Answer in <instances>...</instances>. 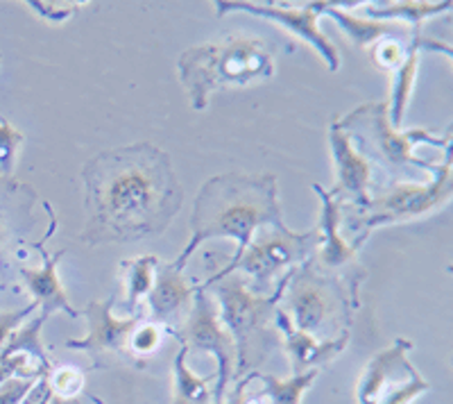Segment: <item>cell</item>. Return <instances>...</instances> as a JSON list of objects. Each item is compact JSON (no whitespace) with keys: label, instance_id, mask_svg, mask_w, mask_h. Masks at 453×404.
Listing matches in <instances>:
<instances>
[{"label":"cell","instance_id":"6da1fadb","mask_svg":"<svg viewBox=\"0 0 453 404\" xmlns=\"http://www.w3.org/2000/svg\"><path fill=\"white\" fill-rule=\"evenodd\" d=\"M87 245L129 244L168 229L184 191L170 157L152 144L103 151L84 164Z\"/></svg>","mask_w":453,"mask_h":404},{"label":"cell","instance_id":"7a4b0ae2","mask_svg":"<svg viewBox=\"0 0 453 404\" xmlns=\"http://www.w3.org/2000/svg\"><path fill=\"white\" fill-rule=\"evenodd\" d=\"M261 225H283L277 177L273 173L250 175L234 171L211 177L197 193L191 214V238L173 266L184 270L191 254L209 238H234L238 250L232 260H238L248 250L254 229Z\"/></svg>","mask_w":453,"mask_h":404},{"label":"cell","instance_id":"3957f363","mask_svg":"<svg viewBox=\"0 0 453 404\" xmlns=\"http://www.w3.org/2000/svg\"><path fill=\"white\" fill-rule=\"evenodd\" d=\"M177 75L196 112H204L213 91L265 82L274 75V46L250 35L193 46L180 55Z\"/></svg>","mask_w":453,"mask_h":404},{"label":"cell","instance_id":"277c9868","mask_svg":"<svg viewBox=\"0 0 453 404\" xmlns=\"http://www.w3.org/2000/svg\"><path fill=\"white\" fill-rule=\"evenodd\" d=\"M338 130L349 136L356 152L386 173V184H399V182H418V175L428 173L435 175L438 164L419 159L412 148L418 144L435 145L449 152L451 136L444 135L442 139L433 136L426 130H395L388 116V103H365L361 107L351 109L347 116L334 120Z\"/></svg>","mask_w":453,"mask_h":404},{"label":"cell","instance_id":"5b68a950","mask_svg":"<svg viewBox=\"0 0 453 404\" xmlns=\"http://www.w3.org/2000/svg\"><path fill=\"white\" fill-rule=\"evenodd\" d=\"M361 282V273L351 275L347 282L342 275L322 273V268L309 260L290 270L277 309L297 332L329 341L349 332Z\"/></svg>","mask_w":453,"mask_h":404},{"label":"cell","instance_id":"8992f818","mask_svg":"<svg viewBox=\"0 0 453 404\" xmlns=\"http://www.w3.org/2000/svg\"><path fill=\"white\" fill-rule=\"evenodd\" d=\"M288 275H283L277 282L273 293H254L248 282L241 280L238 275H226L213 284L200 286L202 291L213 289L216 293L218 316L222 325L234 338L236 346V366H234V382L245 375L258 370L268 354L273 353L279 341L274 332V316H277L279 300L283 296Z\"/></svg>","mask_w":453,"mask_h":404},{"label":"cell","instance_id":"52a82bcc","mask_svg":"<svg viewBox=\"0 0 453 404\" xmlns=\"http://www.w3.org/2000/svg\"><path fill=\"white\" fill-rule=\"evenodd\" d=\"M451 193V157L447 152V159L438 168V173L433 175L431 182H399V184H390L381 196L370 198L367 205L354 209L347 216L349 229L356 232L351 248H361L363 241L376 228L402 223V221H412V218H419L424 214H431L433 209L442 207L444 202H449Z\"/></svg>","mask_w":453,"mask_h":404},{"label":"cell","instance_id":"ba28073f","mask_svg":"<svg viewBox=\"0 0 453 404\" xmlns=\"http://www.w3.org/2000/svg\"><path fill=\"white\" fill-rule=\"evenodd\" d=\"M322 237L319 229H311V232H290L286 225L281 228H273L270 232L261 234L257 241H250L248 250L238 257V260H229V264L216 275H211V280H206L204 284H213V282L222 280L226 275H234L236 270H242L250 275V280L254 282V293H263L268 289L273 280H281L288 270L297 268L299 264L313 260V254L318 252Z\"/></svg>","mask_w":453,"mask_h":404},{"label":"cell","instance_id":"9c48e42d","mask_svg":"<svg viewBox=\"0 0 453 404\" xmlns=\"http://www.w3.org/2000/svg\"><path fill=\"white\" fill-rule=\"evenodd\" d=\"M170 337L177 338L186 347V353L211 354L218 361L216 384H213V404H220L226 395V386L234 377V366H236V346H234L232 334L226 332L218 316L216 300L209 296V291H202L197 286V293L193 298V307L188 316L184 318L175 332Z\"/></svg>","mask_w":453,"mask_h":404},{"label":"cell","instance_id":"30bf717a","mask_svg":"<svg viewBox=\"0 0 453 404\" xmlns=\"http://www.w3.org/2000/svg\"><path fill=\"white\" fill-rule=\"evenodd\" d=\"M411 350V341L396 338L388 350L370 359L356 386L358 404H411L431 391V384L408 359Z\"/></svg>","mask_w":453,"mask_h":404},{"label":"cell","instance_id":"8fae6325","mask_svg":"<svg viewBox=\"0 0 453 404\" xmlns=\"http://www.w3.org/2000/svg\"><path fill=\"white\" fill-rule=\"evenodd\" d=\"M116 298H107V300H93L87 309L82 311L87 316L88 332L84 338H71L66 341V347L71 350H80L87 353L93 359L96 369L103 366H129V369H143L132 353H129V337L134 332V327L143 321L141 314L134 316L116 318L111 314Z\"/></svg>","mask_w":453,"mask_h":404},{"label":"cell","instance_id":"7c38bea8","mask_svg":"<svg viewBox=\"0 0 453 404\" xmlns=\"http://www.w3.org/2000/svg\"><path fill=\"white\" fill-rule=\"evenodd\" d=\"M216 7L220 16L229 14V12H248V14L261 16V19H270L277 26H281L283 30L293 32L297 39L313 46L319 58L325 59L329 71L335 73L340 68L338 50H335L329 36L318 26V16L322 14L325 0L322 3H309V5L299 7V10L279 7L273 5V3H241V0H236V3H216Z\"/></svg>","mask_w":453,"mask_h":404},{"label":"cell","instance_id":"4fadbf2b","mask_svg":"<svg viewBox=\"0 0 453 404\" xmlns=\"http://www.w3.org/2000/svg\"><path fill=\"white\" fill-rule=\"evenodd\" d=\"M48 314H39L21 330L16 327L0 350V384L7 379H42L50 375L52 361L43 350L42 327Z\"/></svg>","mask_w":453,"mask_h":404},{"label":"cell","instance_id":"5bb4252c","mask_svg":"<svg viewBox=\"0 0 453 404\" xmlns=\"http://www.w3.org/2000/svg\"><path fill=\"white\" fill-rule=\"evenodd\" d=\"M329 145L331 155L335 164V182L329 193L334 200H338L342 207L358 209L367 205L370 200V182H372V167L363 159L356 148L351 145L349 136L342 130H338L334 123L329 128Z\"/></svg>","mask_w":453,"mask_h":404},{"label":"cell","instance_id":"9a60e30c","mask_svg":"<svg viewBox=\"0 0 453 404\" xmlns=\"http://www.w3.org/2000/svg\"><path fill=\"white\" fill-rule=\"evenodd\" d=\"M197 293V284H188L180 268L170 264L157 266L155 284L148 293L150 321L165 330V334L175 332L184 322L193 307V298Z\"/></svg>","mask_w":453,"mask_h":404},{"label":"cell","instance_id":"2e32d148","mask_svg":"<svg viewBox=\"0 0 453 404\" xmlns=\"http://www.w3.org/2000/svg\"><path fill=\"white\" fill-rule=\"evenodd\" d=\"M274 325H277L279 337L283 338L286 353H288L290 366H293V375H306L311 370H318L319 366L334 361L340 353H345L347 343H349V332L340 334V337L329 338H315L311 334L297 332L288 322V318L283 316L277 309L274 316Z\"/></svg>","mask_w":453,"mask_h":404},{"label":"cell","instance_id":"e0dca14e","mask_svg":"<svg viewBox=\"0 0 453 404\" xmlns=\"http://www.w3.org/2000/svg\"><path fill=\"white\" fill-rule=\"evenodd\" d=\"M442 50L444 55H451V48L444 46L440 42H431L419 35V27L412 30L411 48H408V58L402 66L392 73V89H390V100H388V116H390V125L395 130H402L403 114L411 103L412 87H415V78H418L419 68V52L424 50Z\"/></svg>","mask_w":453,"mask_h":404},{"label":"cell","instance_id":"ac0fdd59","mask_svg":"<svg viewBox=\"0 0 453 404\" xmlns=\"http://www.w3.org/2000/svg\"><path fill=\"white\" fill-rule=\"evenodd\" d=\"M315 193L322 200V218H319V237H322V244H319V261L315 264L319 268H340V266H347L354 261L356 252L358 250L351 248V244H347L345 238L340 237V223H342V205L338 200L329 196L319 184H313Z\"/></svg>","mask_w":453,"mask_h":404},{"label":"cell","instance_id":"d6986e66","mask_svg":"<svg viewBox=\"0 0 453 404\" xmlns=\"http://www.w3.org/2000/svg\"><path fill=\"white\" fill-rule=\"evenodd\" d=\"M43 254V268L39 270H30V268H21V277L26 282L27 291L32 293L35 298V305L42 307L43 314L50 316L52 311H66L71 318H78L82 316L78 309H73L68 305V298H66V291H64L62 282H59V275H57V261L64 257V250L50 257L46 250L42 248Z\"/></svg>","mask_w":453,"mask_h":404},{"label":"cell","instance_id":"ffe728a7","mask_svg":"<svg viewBox=\"0 0 453 404\" xmlns=\"http://www.w3.org/2000/svg\"><path fill=\"white\" fill-rule=\"evenodd\" d=\"M322 14L331 16L342 32H347L349 42L356 48H370L372 43H376L383 36H395V35H411L412 30H402L399 23H386V21H370V19H361V16H354L349 12H342L335 7V3H325L322 7Z\"/></svg>","mask_w":453,"mask_h":404},{"label":"cell","instance_id":"44dd1931","mask_svg":"<svg viewBox=\"0 0 453 404\" xmlns=\"http://www.w3.org/2000/svg\"><path fill=\"white\" fill-rule=\"evenodd\" d=\"M449 7H451L449 0H444V3H412V0H406V3H365L363 14L370 21H406L408 27H419L424 19L442 14Z\"/></svg>","mask_w":453,"mask_h":404},{"label":"cell","instance_id":"7402d4cb","mask_svg":"<svg viewBox=\"0 0 453 404\" xmlns=\"http://www.w3.org/2000/svg\"><path fill=\"white\" fill-rule=\"evenodd\" d=\"M188 353L181 346V350L175 357V384H173V404H213V386L211 382L216 379V373L209 377H197L188 369Z\"/></svg>","mask_w":453,"mask_h":404},{"label":"cell","instance_id":"603a6c76","mask_svg":"<svg viewBox=\"0 0 453 404\" xmlns=\"http://www.w3.org/2000/svg\"><path fill=\"white\" fill-rule=\"evenodd\" d=\"M159 260L155 254H143L136 260H129L123 264V282H125V296H127V316L139 314V305L143 298H148L150 289L155 284V273Z\"/></svg>","mask_w":453,"mask_h":404},{"label":"cell","instance_id":"cb8c5ba5","mask_svg":"<svg viewBox=\"0 0 453 404\" xmlns=\"http://www.w3.org/2000/svg\"><path fill=\"white\" fill-rule=\"evenodd\" d=\"M319 370H311L306 375H293L288 379H279L273 375L258 373L254 370V377L261 384V393L265 404H299L306 391L311 389L313 379L318 377Z\"/></svg>","mask_w":453,"mask_h":404},{"label":"cell","instance_id":"d4e9b609","mask_svg":"<svg viewBox=\"0 0 453 404\" xmlns=\"http://www.w3.org/2000/svg\"><path fill=\"white\" fill-rule=\"evenodd\" d=\"M164 334L165 330L161 325L152 321H141L139 325L134 327V332L129 337V353L141 366H148V359L157 353L164 343Z\"/></svg>","mask_w":453,"mask_h":404},{"label":"cell","instance_id":"484cf974","mask_svg":"<svg viewBox=\"0 0 453 404\" xmlns=\"http://www.w3.org/2000/svg\"><path fill=\"white\" fill-rule=\"evenodd\" d=\"M84 382H87V375L80 369H73V366H59V369L52 366L50 375H48V384H50L55 398H78L84 389Z\"/></svg>","mask_w":453,"mask_h":404},{"label":"cell","instance_id":"4316f807","mask_svg":"<svg viewBox=\"0 0 453 404\" xmlns=\"http://www.w3.org/2000/svg\"><path fill=\"white\" fill-rule=\"evenodd\" d=\"M23 141H26L23 132L12 128V125L0 116V171L5 173V175H10V173L14 171L16 152H19Z\"/></svg>","mask_w":453,"mask_h":404},{"label":"cell","instance_id":"83f0119b","mask_svg":"<svg viewBox=\"0 0 453 404\" xmlns=\"http://www.w3.org/2000/svg\"><path fill=\"white\" fill-rule=\"evenodd\" d=\"M254 379L257 377H252V373L238 379L232 393L225 395L220 404H265L261 386L257 389V386H254Z\"/></svg>","mask_w":453,"mask_h":404},{"label":"cell","instance_id":"f1b7e54d","mask_svg":"<svg viewBox=\"0 0 453 404\" xmlns=\"http://www.w3.org/2000/svg\"><path fill=\"white\" fill-rule=\"evenodd\" d=\"M35 379H7L0 384V404H23L32 389H35Z\"/></svg>","mask_w":453,"mask_h":404},{"label":"cell","instance_id":"f546056e","mask_svg":"<svg viewBox=\"0 0 453 404\" xmlns=\"http://www.w3.org/2000/svg\"><path fill=\"white\" fill-rule=\"evenodd\" d=\"M35 309H36V305L32 302V305L23 307V309H19V311H5V314H0V350H3V346L7 343L10 334L14 332L16 327L21 325V322L26 321V316H30Z\"/></svg>","mask_w":453,"mask_h":404},{"label":"cell","instance_id":"4dcf8cb0","mask_svg":"<svg viewBox=\"0 0 453 404\" xmlns=\"http://www.w3.org/2000/svg\"><path fill=\"white\" fill-rule=\"evenodd\" d=\"M52 400V391L50 384H48V375L42 379H36L35 389L27 393V398L23 400V404H50Z\"/></svg>","mask_w":453,"mask_h":404}]
</instances>
